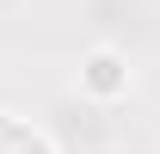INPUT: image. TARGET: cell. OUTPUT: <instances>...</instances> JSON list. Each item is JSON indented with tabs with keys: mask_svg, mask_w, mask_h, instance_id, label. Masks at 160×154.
Wrapping results in <instances>:
<instances>
[{
	"mask_svg": "<svg viewBox=\"0 0 160 154\" xmlns=\"http://www.w3.org/2000/svg\"><path fill=\"white\" fill-rule=\"evenodd\" d=\"M0 154H56V148L43 142V130H31L19 117H0Z\"/></svg>",
	"mask_w": 160,
	"mask_h": 154,
	"instance_id": "7a4b0ae2",
	"label": "cell"
},
{
	"mask_svg": "<svg viewBox=\"0 0 160 154\" xmlns=\"http://www.w3.org/2000/svg\"><path fill=\"white\" fill-rule=\"evenodd\" d=\"M80 86H86V93H99V99H117L123 86H129V62H123L117 49H92L86 68H80Z\"/></svg>",
	"mask_w": 160,
	"mask_h": 154,
	"instance_id": "6da1fadb",
	"label": "cell"
}]
</instances>
